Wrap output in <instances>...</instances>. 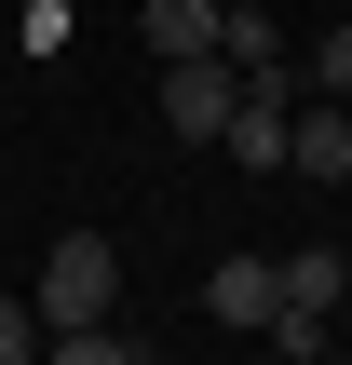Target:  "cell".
<instances>
[{
	"instance_id": "obj_4",
	"label": "cell",
	"mask_w": 352,
	"mask_h": 365,
	"mask_svg": "<svg viewBox=\"0 0 352 365\" xmlns=\"http://www.w3.org/2000/svg\"><path fill=\"white\" fill-rule=\"evenodd\" d=\"M203 312L244 325V339H271V312H285V257H217V271H203Z\"/></svg>"
},
{
	"instance_id": "obj_3",
	"label": "cell",
	"mask_w": 352,
	"mask_h": 365,
	"mask_svg": "<svg viewBox=\"0 0 352 365\" xmlns=\"http://www.w3.org/2000/svg\"><path fill=\"white\" fill-rule=\"evenodd\" d=\"M285 176H312V190L352 176V108L339 95H298V108H285Z\"/></svg>"
},
{
	"instance_id": "obj_2",
	"label": "cell",
	"mask_w": 352,
	"mask_h": 365,
	"mask_svg": "<svg viewBox=\"0 0 352 365\" xmlns=\"http://www.w3.org/2000/svg\"><path fill=\"white\" fill-rule=\"evenodd\" d=\"M231 108H244V68H231V54H163V122H176V149H217Z\"/></svg>"
},
{
	"instance_id": "obj_6",
	"label": "cell",
	"mask_w": 352,
	"mask_h": 365,
	"mask_svg": "<svg viewBox=\"0 0 352 365\" xmlns=\"http://www.w3.org/2000/svg\"><path fill=\"white\" fill-rule=\"evenodd\" d=\"M352 298V257L339 244H285V312H339Z\"/></svg>"
},
{
	"instance_id": "obj_1",
	"label": "cell",
	"mask_w": 352,
	"mask_h": 365,
	"mask_svg": "<svg viewBox=\"0 0 352 365\" xmlns=\"http://www.w3.org/2000/svg\"><path fill=\"white\" fill-rule=\"evenodd\" d=\"M27 298H41V339H54V325H95V312L122 298V244H109V230H54V257H41Z\"/></svg>"
},
{
	"instance_id": "obj_8",
	"label": "cell",
	"mask_w": 352,
	"mask_h": 365,
	"mask_svg": "<svg viewBox=\"0 0 352 365\" xmlns=\"http://www.w3.org/2000/svg\"><path fill=\"white\" fill-rule=\"evenodd\" d=\"M149 54H217V0H149Z\"/></svg>"
},
{
	"instance_id": "obj_5",
	"label": "cell",
	"mask_w": 352,
	"mask_h": 365,
	"mask_svg": "<svg viewBox=\"0 0 352 365\" xmlns=\"http://www.w3.org/2000/svg\"><path fill=\"white\" fill-rule=\"evenodd\" d=\"M217 54H231L244 81H271V68H285V27H271L258 0H217ZM285 81H298V68H285Z\"/></svg>"
},
{
	"instance_id": "obj_7",
	"label": "cell",
	"mask_w": 352,
	"mask_h": 365,
	"mask_svg": "<svg viewBox=\"0 0 352 365\" xmlns=\"http://www.w3.org/2000/svg\"><path fill=\"white\" fill-rule=\"evenodd\" d=\"M41 352H54V365H149V339H136V325H109V312H95V325H54V339H41Z\"/></svg>"
},
{
	"instance_id": "obj_9",
	"label": "cell",
	"mask_w": 352,
	"mask_h": 365,
	"mask_svg": "<svg viewBox=\"0 0 352 365\" xmlns=\"http://www.w3.org/2000/svg\"><path fill=\"white\" fill-rule=\"evenodd\" d=\"M298 81H312V95H352V27H326V41L298 54Z\"/></svg>"
},
{
	"instance_id": "obj_10",
	"label": "cell",
	"mask_w": 352,
	"mask_h": 365,
	"mask_svg": "<svg viewBox=\"0 0 352 365\" xmlns=\"http://www.w3.org/2000/svg\"><path fill=\"white\" fill-rule=\"evenodd\" d=\"M41 352V298H0V365H27Z\"/></svg>"
}]
</instances>
